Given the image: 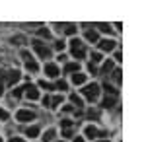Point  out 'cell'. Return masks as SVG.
<instances>
[{
    "label": "cell",
    "instance_id": "6da1fadb",
    "mask_svg": "<svg viewBox=\"0 0 146 142\" xmlns=\"http://www.w3.org/2000/svg\"><path fill=\"white\" fill-rule=\"evenodd\" d=\"M70 49H72V56H76V58H84L86 56V47H84V43L80 39H72L70 41Z\"/></svg>",
    "mask_w": 146,
    "mask_h": 142
},
{
    "label": "cell",
    "instance_id": "7a4b0ae2",
    "mask_svg": "<svg viewBox=\"0 0 146 142\" xmlns=\"http://www.w3.org/2000/svg\"><path fill=\"white\" fill-rule=\"evenodd\" d=\"M82 94H84L88 99H92V101H94V99L100 96V86H98V84H88V86H84Z\"/></svg>",
    "mask_w": 146,
    "mask_h": 142
},
{
    "label": "cell",
    "instance_id": "3957f363",
    "mask_svg": "<svg viewBox=\"0 0 146 142\" xmlns=\"http://www.w3.org/2000/svg\"><path fill=\"white\" fill-rule=\"evenodd\" d=\"M33 49L37 51V55L41 56V58H49V56H51V49H49L47 45H43L39 39H35V41H33Z\"/></svg>",
    "mask_w": 146,
    "mask_h": 142
},
{
    "label": "cell",
    "instance_id": "277c9868",
    "mask_svg": "<svg viewBox=\"0 0 146 142\" xmlns=\"http://www.w3.org/2000/svg\"><path fill=\"white\" fill-rule=\"evenodd\" d=\"M16 119L20 121V123H29V121L35 119V113L33 111H27V109H22V111H18Z\"/></svg>",
    "mask_w": 146,
    "mask_h": 142
},
{
    "label": "cell",
    "instance_id": "5b68a950",
    "mask_svg": "<svg viewBox=\"0 0 146 142\" xmlns=\"http://www.w3.org/2000/svg\"><path fill=\"white\" fill-rule=\"evenodd\" d=\"M45 74L49 78H56L58 74H60V72H58V66L53 64V62H47V64H45Z\"/></svg>",
    "mask_w": 146,
    "mask_h": 142
},
{
    "label": "cell",
    "instance_id": "8992f818",
    "mask_svg": "<svg viewBox=\"0 0 146 142\" xmlns=\"http://www.w3.org/2000/svg\"><path fill=\"white\" fill-rule=\"evenodd\" d=\"M18 80H20V72H18V70H10V72L6 74V84H8V86H14Z\"/></svg>",
    "mask_w": 146,
    "mask_h": 142
},
{
    "label": "cell",
    "instance_id": "52a82bcc",
    "mask_svg": "<svg viewBox=\"0 0 146 142\" xmlns=\"http://www.w3.org/2000/svg\"><path fill=\"white\" fill-rule=\"evenodd\" d=\"M100 49L109 53V51L115 49V41H113V39H101V41H100Z\"/></svg>",
    "mask_w": 146,
    "mask_h": 142
},
{
    "label": "cell",
    "instance_id": "ba28073f",
    "mask_svg": "<svg viewBox=\"0 0 146 142\" xmlns=\"http://www.w3.org/2000/svg\"><path fill=\"white\" fill-rule=\"evenodd\" d=\"M86 82V74H72V84H76V86H80V84H84Z\"/></svg>",
    "mask_w": 146,
    "mask_h": 142
},
{
    "label": "cell",
    "instance_id": "9c48e42d",
    "mask_svg": "<svg viewBox=\"0 0 146 142\" xmlns=\"http://www.w3.org/2000/svg\"><path fill=\"white\" fill-rule=\"evenodd\" d=\"M86 136H88V138H96V136H100V131H98V129H96V127H86Z\"/></svg>",
    "mask_w": 146,
    "mask_h": 142
},
{
    "label": "cell",
    "instance_id": "30bf717a",
    "mask_svg": "<svg viewBox=\"0 0 146 142\" xmlns=\"http://www.w3.org/2000/svg\"><path fill=\"white\" fill-rule=\"evenodd\" d=\"M25 134H27L29 138H35V136L39 134V127H37V125H33V127H29V129L25 131Z\"/></svg>",
    "mask_w": 146,
    "mask_h": 142
},
{
    "label": "cell",
    "instance_id": "8fae6325",
    "mask_svg": "<svg viewBox=\"0 0 146 142\" xmlns=\"http://www.w3.org/2000/svg\"><path fill=\"white\" fill-rule=\"evenodd\" d=\"M86 39L92 41V43H96V41H98V33L94 31V29H88V31H86Z\"/></svg>",
    "mask_w": 146,
    "mask_h": 142
},
{
    "label": "cell",
    "instance_id": "7c38bea8",
    "mask_svg": "<svg viewBox=\"0 0 146 142\" xmlns=\"http://www.w3.org/2000/svg\"><path fill=\"white\" fill-rule=\"evenodd\" d=\"M64 72H78V62H66Z\"/></svg>",
    "mask_w": 146,
    "mask_h": 142
},
{
    "label": "cell",
    "instance_id": "4fadbf2b",
    "mask_svg": "<svg viewBox=\"0 0 146 142\" xmlns=\"http://www.w3.org/2000/svg\"><path fill=\"white\" fill-rule=\"evenodd\" d=\"M70 101H72L76 107H82V105H84V103H82V98H78L76 94H70Z\"/></svg>",
    "mask_w": 146,
    "mask_h": 142
},
{
    "label": "cell",
    "instance_id": "5bb4252c",
    "mask_svg": "<svg viewBox=\"0 0 146 142\" xmlns=\"http://www.w3.org/2000/svg\"><path fill=\"white\" fill-rule=\"evenodd\" d=\"M25 68H27V70H31V72H37V68H39V66H37V62L31 58V60H27V62H25Z\"/></svg>",
    "mask_w": 146,
    "mask_h": 142
},
{
    "label": "cell",
    "instance_id": "9a60e30c",
    "mask_svg": "<svg viewBox=\"0 0 146 142\" xmlns=\"http://www.w3.org/2000/svg\"><path fill=\"white\" fill-rule=\"evenodd\" d=\"M27 98L29 99H37L39 98V92H37L33 86H29V90H27Z\"/></svg>",
    "mask_w": 146,
    "mask_h": 142
},
{
    "label": "cell",
    "instance_id": "2e32d148",
    "mask_svg": "<svg viewBox=\"0 0 146 142\" xmlns=\"http://www.w3.org/2000/svg\"><path fill=\"white\" fill-rule=\"evenodd\" d=\"M53 138H55V131H53V129H49V131L45 132V136H43V142H51Z\"/></svg>",
    "mask_w": 146,
    "mask_h": 142
},
{
    "label": "cell",
    "instance_id": "e0dca14e",
    "mask_svg": "<svg viewBox=\"0 0 146 142\" xmlns=\"http://www.w3.org/2000/svg\"><path fill=\"white\" fill-rule=\"evenodd\" d=\"M113 103H115V98H111V96L103 99V107H107V109H111V107H113Z\"/></svg>",
    "mask_w": 146,
    "mask_h": 142
},
{
    "label": "cell",
    "instance_id": "ac0fdd59",
    "mask_svg": "<svg viewBox=\"0 0 146 142\" xmlns=\"http://www.w3.org/2000/svg\"><path fill=\"white\" fill-rule=\"evenodd\" d=\"M111 70H113V62H111V60H107V62L103 64V68H101V72L107 74V72H111Z\"/></svg>",
    "mask_w": 146,
    "mask_h": 142
},
{
    "label": "cell",
    "instance_id": "d6986e66",
    "mask_svg": "<svg viewBox=\"0 0 146 142\" xmlns=\"http://www.w3.org/2000/svg\"><path fill=\"white\" fill-rule=\"evenodd\" d=\"M98 62H101V55H100V53H94V55H92V62H90V64L96 66Z\"/></svg>",
    "mask_w": 146,
    "mask_h": 142
},
{
    "label": "cell",
    "instance_id": "ffe728a7",
    "mask_svg": "<svg viewBox=\"0 0 146 142\" xmlns=\"http://www.w3.org/2000/svg\"><path fill=\"white\" fill-rule=\"evenodd\" d=\"M60 101H62V98H60V96H55V98L51 99V105H49V107H56Z\"/></svg>",
    "mask_w": 146,
    "mask_h": 142
},
{
    "label": "cell",
    "instance_id": "44dd1931",
    "mask_svg": "<svg viewBox=\"0 0 146 142\" xmlns=\"http://www.w3.org/2000/svg\"><path fill=\"white\" fill-rule=\"evenodd\" d=\"M98 27H100L101 31H105V33H111V27H109V23H98Z\"/></svg>",
    "mask_w": 146,
    "mask_h": 142
},
{
    "label": "cell",
    "instance_id": "7402d4cb",
    "mask_svg": "<svg viewBox=\"0 0 146 142\" xmlns=\"http://www.w3.org/2000/svg\"><path fill=\"white\" fill-rule=\"evenodd\" d=\"M55 88H56V90H66V82H64V80H58Z\"/></svg>",
    "mask_w": 146,
    "mask_h": 142
},
{
    "label": "cell",
    "instance_id": "603a6c76",
    "mask_svg": "<svg viewBox=\"0 0 146 142\" xmlns=\"http://www.w3.org/2000/svg\"><path fill=\"white\" fill-rule=\"evenodd\" d=\"M39 35L45 37V39H49V37H51V31H49V29H39Z\"/></svg>",
    "mask_w": 146,
    "mask_h": 142
},
{
    "label": "cell",
    "instance_id": "cb8c5ba5",
    "mask_svg": "<svg viewBox=\"0 0 146 142\" xmlns=\"http://www.w3.org/2000/svg\"><path fill=\"white\" fill-rule=\"evenodd\" d=\"M66 33L68 35H74V33H76V27H74V25H66Z\"/></svg>",
    "mask_w": 146,
    "mask_h": 142
},
{
    "label": "cell",
    "instance_id": "d4e9b609",
    "mask_svg": "<svg viewBox=\"0 0 146 142\" xmlns=\"http://www.w3.org/2000/svg\"><path fill=\"white\" fill-rule=\"evenodd\" d=\"M39 86H41V88H45V90H51V88H53L51 84H49V82H45V80H41V82H39Z\"/></svg>",
    "mask_w": 146,
    "mask_h": 142
},
{
    "label": "cell",
    "instance_id": "484cf974",
    "mask_svg": "<svg viewBox=\"0 0 146 142\" xmlns=\"http://www.w3.org/2000/svg\"><path fill=\"white\" fill-rule=\"evenodd\" d=\"M113 78H115V82H121V70H115L113 72Z\"/></svg>",
    "mask_w": 146,
    "mask_h": 142
},
{
    "label": "cell",
    "instance_id": "4316f807",
    "mask_svg": "<svg viewBox=\"0 0 146 142\" xmlns=\"http://www.w3.org/2000/svg\"><path fill=\"white\" fill-rule=\"evenodd\" d=\"M0 119H2V121H6V119H8V111L0 109Z\"/></svg>",
    "mask_w": 146,
    "mask_h": 142
},
{
    "label": "cell",
    "instance_id": "83f0119b",
    "mask_svg": "<svg viewBox=\"0 0 146 142\" xmlns=\"http://www.w3.org/2000/svg\"><path fill=\"white\" fill-rule=\"evenodd\" d=\"M22 56L25 58V62H27V60H31V55H29L27 51H22Z\"/></svg>",
    "mask_w": 146,
    "mask_h": 142
},
{
    "label": "cell",
    "instance_id": "f1b7e54d",
    "mask_svg": "<svg viewBox=\"0 0 146 142\" xmlns=\"http://www.w3.org/2000/svg\"><path fill=\"white\" fill-rule=\"evenodd\" d=\"M55 49H58V51H62V49H64V43H62V41H58V43H55Z\"/></svg>",
    "mask_w": 146,
    "mask_h": 142
},
{
    "label": "cell",
    "instance_id": "f546056e",
    "mask_svg": "<svg viewBox=\"0 0 146 142\" xmlns=\"http://www.w3.org/2000/svg\"><path fill=\"white\" fill-rule=\"evenodd\" d=\"M2 78H4V74L0 72V94H2V88H4V80H2Z\"/></svg>",
    "mask_w": 146,
    "mask_h": 142
},
{
    "label": "cell",
    "instance_id": "4dcf8cb0",
    "mask_svg": "<svg viewBox=\"0 0 146 142\" xmlns=\"http://www.w3.org/2000/svg\"><path fill=\"white\" fill-rule=\"evenodd\" d=\"M88 70H90L92 74H96V66H94V64H90V66H88Z\"/></svg>",
    "mask_w": 146,
    "mask_h": 142
},
{
    "label": "cell",
    "instance_id": "1f68e13d",
    "mask_svg": "<svg viewBox=\"0 0 146 142\" xmlns=\"http://www.w3.org/2000/svg\"><path fill=\"white\" fill-rule=\"evenodd\" d=\"M8 142H23V140H22V138H14V136H12V138H10Z\"/></svg>",
    "mask_w": 146,
    "mask_h": 142
},
{
    "label": "cell",
    "instance_id": "d6a6232c",
    "mask_svg": "<svg viewBox=\"0 0 146 142\" xmlns=\"http://www.w3.org/2000/svg\"><path fill=\"white\" fill-rule=\"evenodd\" d=\"M74 142H84V138H82V136H76V138H74Z\"/></svg>",
    "mask_w": 146,
    "mask_h": 142
},
{
    "label": "cell",
    "instance_id": "836d02e7",
    "mask_svg": "<svg viewBox=\"0 0 146 142\" xmlns=\"http://www.w3.org/2000/svg\"><path fill=\"white\" fill-rule=\"evenodd\" d=\"M100 142H109V140H100Z\"/></svg>",
    "mask_w": 146,
    "mask_h": 142
},
{
    "label": "cell",
    "instance_id": "e575fe53",
    "mask_svg": "<svg viewBox=\"0 0 146 142\" xmlns=\"http://www.w3.org/2000/svg\"><path fill=\"white\" fill-rule=\"evenodd\" d=\"M0 142H2V138H0Z\"/></svg>",
    "mask_w": 146,
    "mask_h": 142
}]
</instances>
